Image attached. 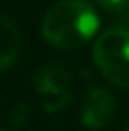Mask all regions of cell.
I'll return each instance as SVG.
<instances>
[{
    "instance_id": "6da1fadb",
    "label": "cell",
    "mask_w": 129,
    "mask_h": 131,
    "mask_svg": "<svg viewBox=\"0 0 129 131\" xmlns=\"http://www.w3.org/2000/svg\"><path fill=\"white\" fill-rule=\"evenodd\" d=\"M99 30V15L86 0H60L43 15V39L58 50H78Z\"/></svg>"
},
{
    "instance_id": "7a4b0ae2",
    "label": "cell",
    "mask_w": 129,
    "mask_h": 131,
    "mask_svg": "<svg viewBox=\"0 0 129 131\" xmlns=\"http://www.w3.org/2000/svg\"><path fill=\"white\" fill-rule=\"evenodd\" d=\"M93 58L101 75L118 88L129 90V30L110 28L95 39Z\"/></svg>"
},
{
    "instance_id": "3957f363",
    "label": "cell",
    "mask_w": 129,
    "mask_h": 131,
    "mask_svg": "<svg viewBox=\"0 0 129 131\" xmlns=\"http://www.w3.org/2000/svg\"><path fill=\"white\" fill-rule=\"evenodd\" d=\"M116 101L105 88H90L82 103V123L88 129H101L110 123Z\"/></svg>"
},
{
    "instance_id": "277c9868",
    "label": "cell",
    "mask_w": 129,
    "mask_h": 131,
    "mask_svg": "<svg viewBox=\"0 0 129 131\" xmlns=\"http://www.w3.org/2000/svg\"><path fill=\"white\" fill-rule=\"evenodd\" d=\"M19 50H22V35L17 26L9 17L0 15V71H4L17 60Z\"/></svg>"
},
{
    "instance_id": "5b68a950",
    "label": "cell",
    "mask_w": 129,
    "mask_h": 131,
    "mask_svg": "<svg viewBox=\"0 0 129 131\" xmlns=\"http://www.w3.org/2000/svg\"><path fill=\"white\" fill-rule=\"evenodd\" d=\"M95 2L107 13H116V15L129 13V0H95Z\"/></svg>"
},
{
    "instance_id": "8992f818",
    "label": "cell",
    "mask_w": 129,
    "mask_h": 131,
    "mask_svg": "<svg viewBox=\"0 0 129 131\" xmlns=\"http://www.w3.org/2000/svg\"><path fill=\"white\" fill-rule=\"evenodd\" d=\"M0 131H7V129H0Z\"/></svg>"
},
{
    "instance_id": "52a82bcc",
    "label": "cell",
    "mask_w": 129,
    "mask_h": 131,
    "mask_svg": "<svg viewBox=\"0 0 129 131\" xmlns=\"http://www.w3.org/2000/svg\"><path fill=\"white\" fill-rule=\"evenodd\" d=\"M127 131H129V125H127Z\"/></svg>"
}]
</instances>
